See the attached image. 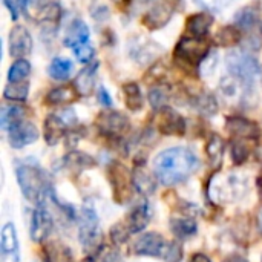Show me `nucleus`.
I'll use <instances>...</instances> for the list:
<instances>
[{"mask_svg":"<svg viewBox=\"0 0 262 262\" xmlns=\"http://www.w3.org/2000/svg\"><path fill=\"white\" fill-rule=\"evenodd\" d=\"M198 169V158L186 147H172L158 154L154 160V170L157 178L166 184L173 186L189 178Z\"/></svg>","mask_w":262,"mask_h":262,"instance_id":"nucleus-1","label":"nucleus"},{"mask_svg":"<svg viewBox=\"0 0 262 262\" xmlns=\"http://www.w3.org/2000/svg\"><path fill=\"white\" fill-rule=\"evenodd\" d=\"M17 181L20 184L21 193L32 203L41 204L49 195V180L45 170L38 166L21 164L17 167Z\"/></svg>","mask_w":262,"mask_h":262,"instance_id":"nucleus-2","label":"nucleus"},{"mask_svg":"<svg viewBox=\"0 0 262 262\" xmlns=\"http://www.w3.org/2000/svg\"><path fill=\"white\" fill-rule=\"evenodd\" d=\"M227 69L229 72L243 83H252L255 77L261 74V64L253 54L247 49H233L227 55Z\"/></svg>","mask_w":262,"mask_h":262,"instance_id":"nucleus-3","label":"nucleus"},{"mask_svg":"<svg viewBox=\"0 0 262 262\" xmlns=\"http://www.w3.org/2000/svg\"><path fill=\"white\" fill-rule=\"evenodd\" d=\"M210 52V46L206 38L200 37H183L175 49V60L186 66H196L204 61L207 54Z\"/></svg>","mask_w":262,"mask_h":262,"instance_id":"nucleus-4","label":"nucleus"},{"mask_svg":"<svg viewBox=\"0 0 262 262\" xmlns=\"http://www.w3.org/2000/svg\"><path fill=\"white\" fill-rule=\"evenodd\" d=\"M247 190V180L238 178V175H227L221 180H212L210 184V196L213 201L230 203L239 198Z\"/></svg>","mask_w":262,"mask_h":262,"instance_id":"nucleus-5","label":"nucleus"},{"mask_svg":"<svg viewBox=\"0 0 262 262\" xmlns=\"http://www.w3.org/2000/svg\"><path fill=\"white\" fill-rule=\"evenodd\" d=\"M109 181L114 187V198L117 203L124 204L132 198L134 193V178L130 177L129 170L120 164L112 163L109 167Z\"/></svg>","mask_w":262,"mask_h":262,"instance_id":"nucleus-6","label":"nucleus"},{"mask_svg":"<svg viewBox=\"0 0 262 262\" xmlns=\"http://www.w3.org/2000/svg\"><path fill=\"white\" fill-rule=\"evenodd\" d=\"M98 218L91 207H84L80 215V243L88 250H95L100 243Z\"/></svg>","mask_w":262,"mask_h":262,"instance_id":"nucleus-7","label":"nucleus"},{"mask_svg":"<svg viewBox=\"0 0 262 262\" xmlns=\"http://www.w3.org/2000/svg\"><path fill=\"white\" fill-rule=\"evenodd\" d=\"M129 52L130 57L138 61L140 64H147L154 61L161 52L163 48L157 41L146 38V37H134L129 43Z\"/></svg>","mask_w":262,"mask_h":262,"instance_id":"nucleus-8","label":"nucleus"},{"mask_svg":"<svg viewBox=\"0 0 262 262\" xmlns=\"http://www.w3.org/2000/svg\"><path fill=\"white\" fill-rule=\"evenodd\" d=\"M97 127L106 137H120L129 129V120L120 112L106 111L97 117Z\"/></svg>","mask_w":262,"mask_h":262,"instance_id":"nucleus-9","label":"nucleus"},{"mask_svg":"<svg viewBox=\"0 0 262 262\" xmlns=\"http://www.w3.org/2000/svg\"><path fill=\"white\" fill-rule=\"evenodd\" d=\"M157 127L164 135H183L186 132V121L177 111L164 106L158 111Z\"/></svg>","mask_w":262,"mask_h":262,"instance_id":"nucleus-10","label":"nucleus"},{"mask_svg":"<svg viewBox=\"0 0 262 262\" xmlns=\"http://www.w3.org/2000/svg\"><path fill=\"white\" fill-rule=\"evenodd\" d=\"M32 51V38L25 26H14L9 32V54L15 58H23Z\"/></svg>","mask_w":262,"mask_h":262,"instance_id":"nucleus-11","label":"nucleus"},{"mask_svg":"<svg viewBox=\"0 0 262 262\" xmlns=\"http://www.w3.org/2000/svg\"><path fill=\"white\" fill-rule=\"evenodd\" d=\"M0 262H18V239L12 223L5 224L2 229Z\"/></svg>","mask_w":262,"mask_h":262,"instance_id":"nucleus-12","label":"nucleus"},{"mask_svg":"<svg viewBox=\"0 0 262 262\" xmlns=\"http://www.w3.org/2000/svg\"><path fill=\"white\" fill-rule=\"evenodd\" d=\"M37 138H38V130L29 121H20L9 129V143L15 149L32 144Z\"/></svg>","mask_w":262,"mask_h":262,"instance_id":"nucleus-13","label":"nucleus"},{"mask_svg":"<svg viewBox=\"0 0 262 262\" xmlns=\"http://www.w3.org/2000/svg\"><path fill=\"white\" fill-rule=\"evenodd\" d=\"M52 230V218L49 212L45 209L43 204H38V207L32 213L31 221V238L37 243H41L48 238V235Z\"/></svg>","mask_w":262,"mask_h":262,"instance_id":"nucleus-14","label":"nucleus"},{"mask_svg":"<svg viewBox=\"0 0 262 262\" xmlns=\"http://www.w3.org/2000/svg\"><path fill=\"white\" fill-rule=\"evenodd\" d=\"M226 127L233 137H236L239 140H256L259 137L258 124L247 120V118H243V117H230V118H227Z\"/></svg>","mask_w":262,"mask_h":262,"instance_id":"nucleus-15","label":"nucleus"},{"mask_svg":"<svg viewBox=\"0 0 262 262\" xmlns=\"http://www.w3.org/2000/svg\"><path fill=\"white\" fill-rule=\"evenodd\" d=\"M164 246L166 243L163 236L150 232L137 239V243L134 244V252L141 256H160L163 255Z\"/></svg>","mask_w":262,"mask_h":262,"instance_id":"nucleus-16","label":"nucleus"},{"mask_svg":"<svg viewBox=\"0 0 262 262\" xmlns=\"http://www.w3.org/2000/svg\"><path fill=\"white\" fill-rule=\"evenodd\" d=\"M172 14H173V8L167 2H161V3L154 5L146 12V15L143 17V23L149 29H158L167 25Z\"/></svg>","mask_w":262,"mask_h":262,"instance_id":"nucleus-17","label":"nucleus"},{"mask_svg":"<svg viewBox=\"0 0 262 262\" xmlns=\"http://www.w3.org/2000/svg\"><path fill=\"white\" fill-rule=\"evenodd\" d=\"M212 23H213V17L209 12L193 14L187 18V32L192 37L204 38L207 35V32L210 31Z\"/></svg>","mask_w":262,"mask_h":262,"instance_id":"nucleus-18","label":"nucleus"},{"mask_svg":"<svg viewBox=\"0 0 262 262\" xmlns=\"http://www.w3.org/2000/svg\"><path fill=\"white\" fill-rule=\"evenodd\" d=\"M98 68V63H94L91 66H88L86 69H83L75 81H74V88L75 91L78 92V95L81 97H86V95H91V92L94 91V84H95V71Z\"/></svg>","mask_w":262,"mask_h":262,"instance_id":"nucleus-19","label":"nucleus"},{"mask_svg":"<svg viewBox=\"0 0 262 262\" xmlns=\"http://www.w3.org/2000/svg\"><path fill=\"white\" fill-rule=\"evenodd\" d=\"M66 127H68V124L58 115H49L45 120V138H46V143L51 144V146L57 144L61 140V137L64 135Z\"/></svg>","mask_w":262,"mask_h":262,"instance_id":"nucleus-20","label":"nucleus"},{"mask_svg":"<svg viewBox=\"0 0 262 262\" xmlns=\"http://www.w3.org/2000/svg\"><path fill=\"white\" fill-rule=\"evenodd\" d=\"M88 40H89V28L86 26V23H83L81 20H74L66 32L64 45L74 49L78 45L88 43Z\"/></svg>","mask_w":262,"mask_h":262,"instance_id":"nucleus-21","label":"nucleus"},{"mask_svg":"<svg viewBox=\"0 0 262 262\" xmlns=\"http://www.w3.org/2000/svg\"><path fill=\"white\" fill-rule=\"evenodd\" d=\"M150 216H152V213H150V209H149V206H147L146 203L141 204V206H138V207L130 213V216H129V220H127V229H129V232H130V233H138V232H141V230L149 224Z\"/></svg>","mask_w":262,"mask_h":262,"instance_id":"nucleus-22","label":"nucleus"},{"mask_svg":"<svg viewBox=\"0 0 262 262\" xmlns=\"http://www.w3.org/2000/svg\"><path fill=\"white\" fill-rule=\"evenodd\" d=\"M78 92L75 91L74 86H60L52 89L46 95V101L54 106H61V104H69L77 98Z\"/></svg>","mask_w":262,"mask_h":262,"instance_id":"nucleus-23","label":"nucleus"},{"mask_svg":"<svg viewBox=\"0 0 262 262\" xmlns=\"http://www.w3.org/2000/svg\"><path fill=\"white\" fill-rule=\"evenodd\" d=\"M132 178H134V186H135V189L140 193H143V195H152L155 192V187H157L155 180L150 177V173L143 166H140V167L135 169Z\"/></svg>","mask_w":262,"mask_h":262,"instance_id":"nucleus-24","label":"nucleus"},{"mask_svg":"<svg viewBox=\"0 0 262 262\" xmlns=\"http://www.w3.org/2000/svg\"><path fill=\"white\" fill-rule=\"evenodd\" d=\"M45 258L46 262H72V253L64 244L54 241L45 247Z\"/></svg>","mask_w":262,"mask_h":262,"instance_id":"nucleus-25","label":"nucleus"},{"mask_svg":"<svg viewBox=\"0 0 262 262\" xmlns=\"http://www.w3.org/2000/svg\"><path fill=\"white\" fill-rule=\"evenodd\" d=\"M170 229L178 238H190L198 232V226L190 218H173L170 220Z\"/></svg>","mask_w":262,"mask_h":262,"instance_id":"nucleus-26","label":"nucleus"},{"mask_svg":"<svg viewBox=\"0 0 262 262\" xmlns=\"http://www.w3.org/2000/svg\"><path fill=\"white\" fill-rule=\"evenodd\" d=\"M124 101L130 111H140L143 107V94L137 83H126L123 86Z\"/></svg>","mask_w":262,"mask_h":262,"instance_id":"nucleus-27","label":"nucleus"},{"mask_svg":"<svg viewBox=\"0 0 262 262\" xmlns=\"http://www.w3.org/2000/svg\"><path fill=\"white\" fill-rule=\"evenodd\" d=\"M25 111L20 106H3L2 107V114H0V126L3 130H9L14 124L23 121Z\"/></svg>","mask_w":262,"mask_h":262,"instance_id":"nucleus-28","label":"nucleus"},{"mask_svg":"<svg viewBox=\"0 0 262 262\" xmlns=\"http://www.w3.org/2000/svg\"><path fill=\"white\" fill-rule=\"evenodd\" d=\"M224 155V140L220 135H212L207 143V157L213 167H220Z\"/></svg>","mask_w":262,"mask_h":262,"instance_id":"nucleus-29","label":"nucleus"},{"mask_svg":"<svg viewBox=\"0 0 262 262\" xmlns=\"http://www.w3.org/2000/svg\"><path fill=\"white\" fill-rule=\"evenodd\" d=\"M74 69V64L72 61L66 60V58H54L51 66H49V75L54 78V80H68L71 72Z\"/></svg>","mask_w":262,"mask_h":262,"instance_id":"nucleus-30","label":"nucleus"},{"mask_svg":"<svg viewBox=\"0 0 262 262\" xmlns=\"http://www.w3.org/2000/svg\"><path fill=\"white\" fill-rule=\"evenodd\" d=\"M259 18V12L255 6H247L243 8L236 15H235V23L243 28V29H252Z\"/></svg>","mask_w":262,"mask_h":262,"instance_id":"nucleus-31","label":"nucleus"},{"mask_svg":"<svg viewBox=\"0 0 262 262\" xmlns=\"http://www.w3.org/2000/svg\"><path fill=\"white\" fill-rule=\"evenodd\" d=\"M239 40H241V32L238 31L236 26H226L215 37L216 45L218 46H223V48L235 46Z\"/></svg>","mask_w":262,"mask_h":262,"instance_id":"nucleus-32","label":"nucleus"},{"mask_svg":"<svg viewBox=\"0 0 262 262\" xmlns=\"http://www.w3.org/2000/svg\"><path fill=\"white\" fill-rule=\"evenodd\" d=\"M28 91H29V84L26 81H17V83H11L5 88L3 97L6 100H12V101H25L28 97Z\"/></svg>","mask_w":262,"mask_h":262,"instance_id":"nucleus-33","label":"nucleus"},{"mask_svg":"<svg viewBox=\"0 0 262 262\" xmlns=\"http://www.w3.org/2000/svg\"><path fill=\"white\" fill-rule=\"evenodd\" d=\"M31 72V64L28 60L25 58H20L17 60L15 63H12V66L9 68V72H8V80L11 83H17V81H21L25 80Z\"/></svg>","mask_w":262,"mask_h":262,"instance_id":"nucleus-34","label":"nucleus"},{"mask_svg":"<svg viewBox=\"0 0 262 262\" xmlns=\"http://www.w3.org/2000/svg\"><path fill=\"white\" fill-rule=\"evenodd\" d=\"M66 164L72 169H84V167H92L95 164L94 158L83 152H71L66 157Z\"/></svg>","mask_w":262,"mask_h":262,"instance_id":"nucleus-35","label":"nucleus"},{"mask_svg":"<svg viewBox=\"0 0 262 262\" xmlns=\"http://www.w3.org/2000/svg\"><path fill=\"white\" fill-rule=\"evenodd\" d=\"M195 106L200 112H203L204 115H213L218 111V104L216 100L212 95L207 94H201L200 97H196L195 100Z\"/></svg>","mask_w":262,"mask_h":262,"instance_id":"nucleus-36","label":"nucleus"},{"mask_svg":"<svg viewBox=\"0 0 262 262\" xmlns=\"http://www.w3.org/2000/svg\"><path fill=\"white\" fill-rule=\"evenodd\" d=\"M169 100V92L164 86H157V88H152L150 92H149V101L152 104V107L155 109H161L164 107L166 101Z\"/></svg>","mask_w":262,"mask_h":262,"instance_id":"nucleus-37","label":"nucleus"},{"mask_svg":"<svg viewBox=\"0 0 262 262\" xmlns=\"http://www.w3.org/2000/svg\"><path fill=\"white\" fill-rule=\"evenodd\" d=\"M60 15H61V8L57 3L45 5V8H41L40 11V20L46 23H57L60 20Z\"/></svg>","mask_w":262,"mask_h":262,"instance_id":"nucleus-38","label":"nucleus"},{"mask_svg":"<svg viewBox=\"0 0 262 262\" xmlns=\"http://www.w3.org/2000/svg\"><path fill=\"white\" fill-rule=\"evenodd\" d=\"M249 157V147L243 143V140H236L232 146V160L235 164H243Z\"/></svg>","mask_w":262,"mask_h":262,"instance_id":"nucleus-39","label":"nucleus"},{"mask_svg":"<svg viewBox=\"0 0 262 262\" xmlns=\"http://www.w3.org/2000/svg\"><path fill=\"white\" fill-rule=\"evenodd\" d=\"M74 54H75V57H77L81 63H89V61L92 60L95 51H94L92 45L83 43V45H78V46L74 48Z\"/></svg>","mask_w":262,"mask_h":262,"instance_id":"nucleus-40","label":"nucleus"},{"mask_svg":"<svg viewBox=\"0 0 262 262\" xmlns=\"http://www.w3.org/2000/svg\"><path fill=\"white\" fill-rule=\"evenodd\" d=\"M95 262H123L120 255L111 249V247H103L98 250L97 256H95Z\"/></svg>","mask_w":262,"mask_h":262,"instance_id":"nucleus-41","label":"nucleus"},{"mask_svg":"<svg viewBox=\"0 0 262 262\" xmlns=\"http://www.w3.org/2000/svg\"><path fill=\"white\" fill-rule=\"evenodd\" d=\"M129 233L130 232H129L127 226H123V224H115L114 229L111 230V236H112L114 243H117V244L126 243L127 238H129Z\"/></svg>","mask_w":262,"mask_h":262,"instance_id":"nucleus-42","label":"nucleus"},{"mask_svg":"<svg viewBox=\"0 0 262 262\" xmlns=\"http://www.w3.org/2000/svg\"><path fill=\"white\" fill-rule=\"evenodd\" d=\"M164 261L166 262H180L183 258V250L180 247V244L177 243H172L167 250H164Z\"/></svg>","mask_w":262,"mask_h":262,"instance_id":"nucleus-43","label":"nucleus"},{"mask_svg":"<svg viewBox=\"0 0 262 262\" xmlns=\"http://www.w3.org/2000/svg\"><path fill=\"white\" fill-rule=\"evenodd\" d=\"M200 6L209 11H221L227 5H230L233 0H195Z\"/></svg>","mask_w":262,"mask_h":262,"instance_id":"nucleus-44","label":"nucleus"},{"mask_svg":"<svg viewBox=\"0 0 262 262\" xmlns=\"http://www.w3.org/2000/svg\"><path fill=\"white\" fill-rule=\"evenodd\" d=\"M5 5L8 6V9L11 12V17L15 20L17 15H18V8H23V2L21 0H5Z\"/></svg>","mask_w":262,"mask_h":262,"instance_id":"nucleus-45","label":"nucleus"},{"mask_svg":"<svg viewBox=\"0 0 262 262\" xmlns=\"http://www.w3.org/2000/svg\"><path fill=\"white\" fill-rule=\"evenodd\" d=\"M98 101L103 106H112V98L104 88H100V91H98Z\"/></svg>","mask_w":262,"mask_h":262,"instance_id":"nucleus-46","label":"nucleus"},{"mask_svg":"<svg viewBox=\"0 0 262 262\" xmlns=\"http://www.w3.org/2000/svg\"><path fill=\"white\" fill-rule=\"evenodd\" d=\"M190 262H212V261H210V258H209V256H206V255H203V253H196V255H193V256H192V261Z\"/></svg>","mask_w":262,"mask_h":262,"instance_id":"nucleus-47","label":"nucleus"},{"mask_svg":"<svg viewBox=\"0 0 262 262\" xmlns=\"http://www.w3.org/2000/svg\"><path fill=\"white\" fill-rule=\"evenodd\" d=\"M223 262H249L246 258H243V256H239V255H232V256H229V258H226Z\"/></svg>","mask_w":262,"mask_h":262,"instance_id":"nucleus-48","label":"nucleus"},{"mask_svg":"<svg viewBox=\"0 0 262 262\" xmlns=\"http://www.w3.org/2000/svg\"><path fill=\"white\" fill-rule=\"evenodd\" d=\"M258 224H259V229L262 230V209L259 210V213H258Z\"/></svg>","mask_w":262,"mask_h":262,"instance_id":"nucleus-49","label":"nucleus"},{"mask_svg":"<svg viewBox=\"0 0 262 262\" xmlns=\"http://www.w3.org/2000/svg\"><path fill=\"white\" fill-rule=\"evenodd\" d=\"M261 32H262V25H261Z\"/></svg>","mask_w":262,"mask_h":262,"instance_id":"nucleus-50","label":"nucleus"}]
</instances>
